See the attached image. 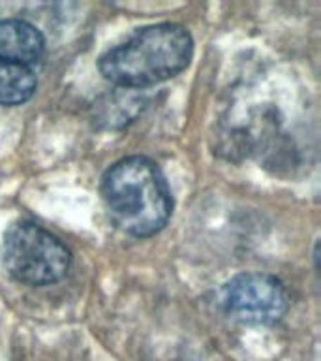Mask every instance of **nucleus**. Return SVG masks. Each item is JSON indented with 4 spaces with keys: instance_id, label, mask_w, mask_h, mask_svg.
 <instances>
[{
    "instance_id": "1",
    "label": "nucleus",
    "mask_w": 321,
    "mask_h": 361,
    "mask_svg": "<svg viewBox=\"0 0 321 361\" xmlns=\"http://www.w3.org/2000/svg\"><path fill=\"white\" fill-rule=\"evenodd\" d=\"M107 213L122 231L151 237L168 224L173 197L162 169L145 157L118 160L101 177Z\"/></svg>"
},
{
    "instance_id": "2",
    "label": "nucleus",
    "mask_w": 321,
    "mask_h": 361,
    "mask_svg": "<svg viewBox=\"0 0 321 361\" xmlns=\"http://www.w3.org/2000/svg\"><path fill=\"white\" fill-rule=\"evenodd\" d=\"M194 56V39L182 25L160 23L141 28L100 56L101 75L120 87H151L179 75Z\"/></svg>"
},
{
    "instance_id": "3",
    "label": "nucleus",
    "mask_w": 321,
    "mask_h": 361,
    "mask_svg": "<svg viewBox=\"0 0 321 361\" xmlns=\"http://www.w3.org/2000/svg\"><path fill=\"white\" fill-rule=\"evenodd\" d=\"M2 259L11 279L28 286L62 281L72 265V252L42 226L21 220L10 226L2 243Z\"/></svg>"
},
{
    "instance_id": "4",
    "label": "nucleus",
    "mask_w": 321,
    "mask_h": 361,
    "mask_svg": "<svg viewBox=\"0 0 321 361\" xmlns=\"http://www.w3.org/2000/svg\"><path fill=\"white\" fill-rule=\"evenodd\" d=\"M225 314L242 324H275L289 309L286 286L267 273H242L222 290Z\"/></svg>"
},
{
    "instance_id": "5",
    "label": "nucleus",
    "mask_w": 321,
    "mask_h": 361,
    "mask_svg": "<svg viewBox=\"0 0 321 361\" xmlns=\"http://www.w3.org/2000/svg\"><path fill=\"white\" fill-rule=\"evenodd\" d=\"M45 53L44 34L23 19H0V61L27 66Z\"/></svg>"
},
{
    "instance_id": "6",
    "label": "nucleus",
    "mask_w": 321,
    "mask_h": 361,
    "mask_svg": "<svg viewBox=\"0 0 321 361\" xmlns=\"http://www.w3.org/2000/svg\"><path fill=\"white\" fill-rule=\"evenodd\" d=\"M36 85L32 68L0 61V106L25 104L36 92Z\"/></svg>"
}]
</instances>
